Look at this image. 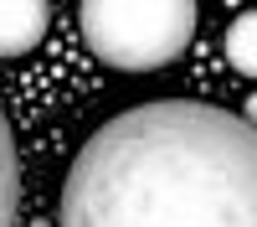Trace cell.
<instances>
[{
	"mask_svg": "<svg viewBox=\"0 0 257 227\" xmlns=\"http://www.w3.org/2000/svg\"><path fill=\"white\" fill-rule=\"evenodd\" d=\"M57 227H257V124L185 98L108 119L62 181Z\"/></svg>",
	"mask_w": 257,
	"mask_h": 227,
	"instance_id": "cell-1",
	"label": "cell"
},
{
	"mask_svg": "<svg viewBox=\"0 0 257 227\" xmlns=\"http://www.w3.org/2000/svg\"><path fill=\"white\" fill-rule=\"evenodd\" d=\"M196 0H82L77 26L98 62L118 72L170 67L196 36Z\"/></svg>",
	"mask_w": 257,
	"mask_h": 227,
	"instance_id": "cell-2",
	"label": "cell"
},
{
	"mask_svg": "<svg viewBox=\"0 0 257 227\" xmlns=\"http://www.w3.org/2000/svg\"><path fill=\"white\" fill-rule=\"evenodd\" d=\"M47 0H0V57H26L47 36Z\"/></svg>",
	"mask_w": 257,
	"mask_h": 227,
	"instance_id": "cell-3",
	"label": "cell"
},
{
	"mask_svg": "<svg viewBox=\"0 0 257 227\" xmlns=\"http://www.w3.org/2000/svg\"><path fill=\"white\" fill-rule=\"evenodd\" d=\"M16 206H21V155H16L11 119L0 109V227H16Z\"/></svg>",
	"mask_w": 257,
	"mask_h": 227,
	"instance_id": "cell-4",
	"label": "cell"
},
{
	"mask_svg": "<svg viewBox=\"0 0 257 227\" xmlns=\"http://www.w3.org/2000/svg\"><path fill=\"white\" fill-rule=\"evenodd\" d=\"M226 62H231L237 72L257 78V11L237 16V21L226 26Z\"/></svg>",
	"mask_w": 257,
	"mask_h": 227,
	"instance_id": "cell-5",
	"label": "cell"
},
{
	"mask_svg": "<svg viewBox=\"0 0 257 227\" xmlns=\"http://www.w3.org/2000/svg\"><path fill=\"white\" fill-rule=\"evenodd\" d=\"M247 124H257V93L247 98Z\"/></svg>",
	"mask_w": 257,
	"mask_h": 227,
	"instance_id": "cell-6",
	"label": "cell"
}]
</instances>
